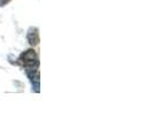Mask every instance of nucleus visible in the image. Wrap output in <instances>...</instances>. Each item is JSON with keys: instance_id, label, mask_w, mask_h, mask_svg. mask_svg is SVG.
<instances>
[{"instance_id": "obj_3", "label": "nucleus", "mask_w": 153, "mask_h": 138, "mask_svg": "<svg viewBox=\"0 0 153 138\" xmlns=\"http://www.w3.org/2000/svg\"><path fill=\"white\" fill-rule=\"evenodd\" d=\"M10 0H0V6H4V5H6L8 4Z\"/></svg>"}, {"instance_id": "obj_2", "label": "nucleus", "mask_w": 153, "mask_h": 138, "mask_svg": "<svg viewBox=\"0 0 153 138\" xmlns=\"http://www.w3.org/2000/svg\"><path fill=\"white\" fill-rule=\"evenodd\" d=\"M28 40L30 43V45H37L39 43V35L38 30L36 28H30L28 31Z\"/></svg>"}, {"instance_id": "obj_1", "label": "nucleus", "mask_w": 153, "mask_h": 138, "mask_svg": "<svg viewBox=\"0 0 153 138\" xmlns=\"http://www.w3.org/2000/svg\"><path fill=\"white\" fill-rule=\"evenodd\" d=\"M20 60L22 63L28 67V68H33L35 66H38V60H37V54L33 50H28L24 53H22Z\"/></svg>"}]
</instances>
